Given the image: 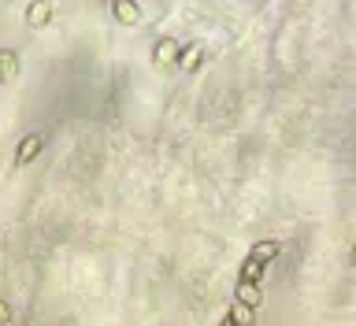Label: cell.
<instances>
[{
  "instance_id": "7a4b0ae2",
  "label": "cell",
  "mask_w": 356,
  "mask_h": 326,
  "mask_svg": "<svg viewBox=\"0 0 356 326\" xmlns=\"http://www.w3.org/2000/svg\"><path fill=\"white\" fill-rule=\"evenodd\" d=\"M112 15L123 26H137L142 23V4H137V0H112Z\"/></svg>"
},
{
  "instance_id": "4fadbf2b",
  "label": "cell",
  "mask_w": 356,
  "mask_h": 326,
  "mask_svg": "<svg viewBox=\"0 0 356 326\" xmlns=\"http://www.w3.org/2000/svg\"><path fill=\"white\" fill-rule=\"evenodd\" d=\"M353 264H356V248H353Z\"/></svg>"
},
{
  "instance_id": "6da1fadb",
  "label": "cell",
  "mask_w": 356,
  "mask_h": 326,
  "mask_svg": "<svg viewBox=\"0 0 356 326\" xmlns=\"http://www.w3.org/2000/svg\"><path fill=\"white\" fill-rule=\"evenodd\" d=\"M52 15H56V4H52V0H30V8H26L30 30H45L52 23Z\"/></svg>"
},
{
  "instance_id": "3957f363",
  "label": "cell",
  "mask_w": 356,
  "mask_h": 326,
  "mask_svg": "<svg viewBox=\"0 0 356 326\" xmlns=\"http://www.w3.org/2000/svg\"><path fill=\"white\" fill-rule=\"evenodd\" d=\"M41 145H45V137H41V134H30V137L19 141V148H15V167H26L30 160H37Z\"/></svg>"
},
{
  "instance_id": "30bf717a",
  "label": "cell",
  "mask_w": 356,
  "mask_h": 326,
  "mask_svg": "<svg viewBox=\"0 0 356 326\" xmlns=\"http://www.w3.org/2000/svg\"><path fill=\"white\" fill-rule=\"evenodd\" d=\"M201 56H204L201 45H193V49L186 52V60H182V67H186V71H197V67H201Z\"/></svg>"
},
{
  "instance_id": "277c9868",
  "label": "cell",
  "mask_w": 356,
  "mask_h": 326,
  "mask_svg": "<svg viewBox=\"0 0 356 326\" xmlns=\"http://www.w3.org/2000/svg\"><path fill=\"white\" fill-rule=\"evenodd\" d=\"M153 60L160 63V67L175 63V60H178V41H175V37H160V41H156V49H153Z\"/></svg>"
},
{
  "instance_id": "52a82bcc",
  "label": "cell",
  "mask_w": 356,
  "mask_h": 326,
  "mask_svg": "<svg viewBox=\"0 0 356 326\" xmlns=\"http://www.w3.org/2000/svg\"><path fill=\"white\" fill-rule=\"evenodd\" d=\"M230 319H234L237 326H249V323H253V308L237 300V304H234V311H230Z\"/></svg>"
},
{
  "instance_id": "9c48e42d",
  "label": "cell",
  "mask_w": 356,
  "mask_h": 326,
  "mask_svg": "<svg viewBox=\"0 0 356 326\" xmlns=\"http://www.w3.org/2000/svg\"><path fill=\"white\" fill-rule=\"evenodd\" d=\"M260 275H264V264L249 259V264H245V271H241V282H260Z\"/></svg>"
},
{
  "instance_id": "5b68a950",
  "label": "cell",
  "mask_w": 356,
  "mask_h": 326,
  "mask_svg": "<svg viewBox=\"0 0 356 326\" xmlns=\"http://www.w3.org/2000/svg\"><path fill=\"white\" fill-rule=\"evenodd\" d=\"M19 78V52L0 49V82H15Z\"/></svg>"
},
{
  "instance_id": "ba28073f",
  "label": "cell",
  "mask_w": 356,
  "mask_h": 326,
  "mask_svg": "<svg viewBox=\"0 0 356 326\" xmlns=\"http://www.w3.org/2000/svg\"><path fill=\"white\" fill-rule=\"evenodd\" d=\"M275 252H278V245H275V241H264V245H256V248H253V256H249V259L264 264V259H271Z\"/></svg>"
},
{
  "instance_id": "8992f818",
  "label": "cell",
  "mask_w": 356,
  "mask_h": 326,
  "mask_svg": "<svg viewBox=\"0 0 356 326\" xmlns=\"http://www.w3.org/2000/svg\"><path fill=\"white\" fill-rule=\"evenodd\" d=\"M237 300L249 304V308H256V304H260V289H256V282H241V286H237Z\"/></svg>"
},
{
  "instance_id": "8fae6325",
  "label": "cell",
  "mask_w": 356,
  "mask_h": 326,
  "mask_svg": "<svg viewBox=\"0 0 356 326\" xmlns=\"http://www.w3.org/2000/svg\"><path fill=\"white\" fill-rule=\"evenodd\" d=\"M0 326H12V308L4 300H0Z\"/></svg>"
},
{
  "instance_id": "7c38bea8",
  "label": "cell",
  "mask_w": 356,
  "mask_h": 326,
  "mask_svg": "<svg viewBox=\"0 0 356 326\" xmlns=\"http://www.w3.org/2000/svg\"><path fill=\"white\" fill-rule=\"evenodd\" d=\"M223 326H237V323H234V319H223Z\"/></svg>"
}]
</instances>
